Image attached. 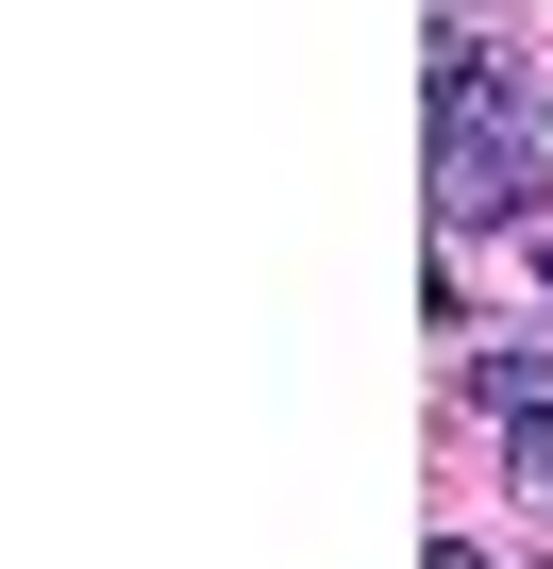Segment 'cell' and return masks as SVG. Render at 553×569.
Instances as JSON below:
<instances>
[{
	"label": "cell",
	"instance_id": "3",
	"mask_svg": "<svg viewBox=\"0 0 553 569\" xmlns=\"http://www.w3.org/2000/svg\"><path fill=\"white\" fill-rule=\"evenodd\" d=\"M536 486H553V436H536Z\"/></svg>",
	"mask_w": 553,
	"mask_h": 569
},
{
	"label": "cell",
	"instance_id": "1",
	"mask_svg": "<svg viewBox=\"0 0 553 569\" xmlns=\"http://www.w3.org/2000/svg\"><path fill=\"white\" fill-rule=\"evenodd\" d=\"M536 118L520 101H486V51H470V18L436 34V234H486V218H520L536 201Z\"/></svg>",
	"mask_w": 553,
	"mask_h": 569
},
{
	"label": "cell",
	"instance_id": "2",
	"mask_svg": "<svg viewBox=\"0 0 553 569\" xmlns=\"http://www.w3.org/2000/svg\"><path fill=\"white\" fill-rule=\"evenodd\" d=\"M470 402H486V419L536 452V436H553V352H486V369H470Z\"/></svg>",
	"mask_w": 553,
	"mask_h": 569
}]
</instances>
